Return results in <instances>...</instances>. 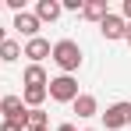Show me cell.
<instances>
[{
  "instance_id": "cell-17",
  "label": "cell",
  "mask_w": 131,
  "mask_h": 131,
  "mask_svg": "<svg viewBox=\"0 0 131 131\" xmlns=\"http://www.w3.org/2000/svg\"><path fill=\"white\" fill-rule=\"evenodd\" d=\"M0 131H25L21 124H14V121H4V124H0Z\"/></svg>"
},
{
  "instance_id": "cell-19",
  "label": "cell",
  "mask_w": 131,
  "mask_h": 131,
  "mask_svg": "<svg viewBox=\"0 0 131 131\" xmlns=\"http://www.w3.org/2000/svg\"><path fill=\"white\" fill-rule=\"evenodd\" d=\"M124 39H128V43H131V21H128V32H124Z\"/></svg>"
},
{
  "instance_id": "cell-6",
  "label": "cell",
  "mask_w": 131,
  "mask_h": 131,
  "mask_svg": "<svg viewBox=\"0 0 131 131\" xmlns=\"http://www.w3.org/2000/svg\"><path fill=\"white\" fill-rule=\"evenodd\" d=\"M99 32H103V39H124V32H128V21L121 18V14H106L103 21H99Z\"/></svg>"
},
{
  "instance_id": "cell-14",
  "label": "cell",
  "mask_w": 131,
  "mask_h": 131,
  "mask_svg": "<svg viewBox=\"0 0 131 131\" xmlns=\"http://www.w3.org/2000/svg\"><path fill=\"white\" fill-rule=\"evenodd\" d=\"M43 99H46V89H25V92H21L25 110H39V106H43Z\"/></svg>"
},
{
  "instance_id": "cell-12",
  "label": "cell",
  "mask_w": 131,
  "mask_h": 131,
  "mask_svg": "<svg viewBox=\"0 0 131 131\" xmlns=\"http://www.w3.org/2000/svg\"><path fill=\"white\" fill-rule=\"evenodd\" d=\"M46 124H50V113H46L43 106H39V110H28V117H25V131H46Z\"/></svg>"
},
{
  "instance_id": "cell-18",
  "label": "cell",
  "mask_w": 131,
  "mask_h": 131,
  "mask_svg": "<svg viewBox=\"0 0 131 131\" xmlns=\"http://www.w3.org/2000/svg\"><path fill=\"white\" fill-rule=\"evenodd\" d=\"M57 131H78L74 124H57Z\"/></svg>"
},
{
  "instance_id": "cell-4",
  "label": "cell",
  "mask_w": 131,
  "mask_h": 131,
  "mask_svg": "<svg viewBox=\"0 0 131 131\" xmlns=\"http://www.w3.org/2000/svg\"><path fill=\"white\" fill-rule=\"evenodd\" d=\"M0 113H4V121H14V124H21V128H25L28 110H25L21 96H4V99H0Z\"/></svg>"
},
{
  "instance_id": "cell-5",
  "label": "cell",
  "mask_w": 131,
  "mask_h": 131,
  "mask_svg": "<svg viewBox=\"0 0 131 131\" xmlns=\"http://www.w3.org/2000/svg\"><path fill=\"white\" fill-rule=\"evenodd\" d=\"M11 28H14L18 36H25V39H36L43 25H39V18H36L32 11H21V14H14V25H11Z\"/></svg>"
},
{
  "instance_id": "cell-15",
  "label": "cell",
  "mask_w": 131,
  "mask_h": 131,
  "mask_svg": "<svg viewBox=\"0 0 131 131\" xmlns=\"http://www.w3.org/2000/svg\"><path fill=\"white\" fill-rule=\"evenodd\" d=\"M82 7H85V0H60V11H78L82 14Z\"/></svg>"
},
{
  "instance_id": "cell-20",
  "label": "cell",
  "mask_w": 131,
  "mask_h": 131,
  "mask_svg": "<svg viewBox=\"0 0 131 131\" xmlns=\"http://www.w3.org/2000/svg\"><path fill=\"white\" fill-rule=\"evenodd\" d=\"M4 39H7V32H4V28H0V43H4Z\"/></svg>"
},
{
  "instance_id": "cell-16",
  "label": "cell",
  "mask_w": 131,
  "mask_h": 131,
  "mask_svg": "<svg viewBox=\"0 0 131 131\" xmlns=\"http://www.w3.org/2000/svg\"><path fill=\"white\" fill-rule=\"evenodd\" d=\"M121 18H124V21H131V0H124V4H121Z\"/></svg>"
},
{
  "instance_id": "cell-10",
  "label": "cell",
  "mask_w": 131,
  "mask_h": 131,
  "mask_svg": "<svg viewBox=\"0 0 131 131\" xmlns=\"http://www.w3.org/2000/svg\"><path fill=\"white\" fill-rule=\"evenodd\" d=\"M21 82H25V89H46V71H43V64H28L25 67V74H21Z\"/></svg>"
},
{
  "instance_id": "cell-8",
  "label": "cell",
  "mask_w": 131,
  "mask_h": 131,
  "mask_svg": "<svg viewBox=\"0 0 131 131\" xmlns=\"http://www.w3.org/2000/svg\"><path fill=\"white\" fill-rule=\"evenodd\" d=\"M32 14H36V18H39V25H43V21H57L64 11H60V0H39Z\"/></svg>"
},
{
  "instance_id": "cell-22",
  "label": "cell",
  "mask_w": 131,
  "mask_h": 131,
  "mask_svg": "<svg viewBox=\"0 0 131 131\" xmlns=\"http://www.w3.org/2000/svg\"><path fill=\"white\" fill-rule=\"evenodd\" d=\"M85 131H96V128H85Z\"/></svg>"
},
{
  "instance_id": "cell-21",
  "label": "cell",
  "mask_w": 131,
  "mask_h": 131,
  "mask_svg": "<svg viewBox=\"0 0 131 131\" xmlns=\"http://www.w3.org/2000/svg\"><path fill=\"white\" fill-rule=\"evenodd\" d=\"M0 11H4V0H0Z\"/></svg>"
},
{
  "instance_id": "cell-23",
  "label": "cell",
  "mask_w": 131,
  "mask_h": 131,
  "mask_svg": "<svg viewBox=\"0 0 131 131\" xmlns=\"http://www.w3.org/2000/svg\"><path fill=\"white\" fill-rule=\"evenodd\" d=\"M46 131H50V128H46Z\"/></svg>"
},
{
  "instance_id": "cell-13",
  "label": "cell",
  "mask_w": 131,
  "mask_h": 131,
  "mask_svg": "<svg viewBox=\"0 0 131 131\" xmlns=\"http://www.w3.org/2000/svg\"><path fill=\"white\" fill-rule=\"evenodd\" d=\"M4 60H21V43L18 39H4L0 43V64Z\"/></svg>"
},
{
  "instance_id": "cell-2",
  "label": "cell",
  "mask_w": 131,
  "mask_h": 131,
  "mask_svg": "<svg viewBox=\"0 0 131 131\" xmlns=\"http://www.w3.org/2000/svg\"><path fill=\"white\" fill-rule=\"evenodd\" d=\"M46 96H50L53 103H74V99H78V82H74L71 74H57V78L46 82Z\"/></svg>"
},
{
  "instance_id": "cell-11",
  "label": "cell",
  "mask_w": 131,
  "mask_h": 131,
  "mask_svg": "<svg viewBox=\"0 0 131 131\" xmlns=\"http://www.w3.org/2000/svg\"><path fill=\"white\" fill-rule=\"evenodd\" d=\"M110 14V7H106V0H89L85 7H82V18H89V21H103V18H106Z\"/></svg>"
},
{
  "instance_id": "cell-3",
  "label": "cell",
  "mask_w": 131,
  "mask_h": 131,
  "mask_svg": "<svg viewBox=\"0 0 131 131\" xmlns=\"http://www.w3.org/2000/svg\"><path fill=\"white\" fill-rule=\"evenodd\" d=\"M103 124H106V131H121V128H128L131 124V103H110L106 113H103Z\"/></svg>"
},
{
  "instance_id": "cell-9",
  "label": "cell",
  "mask_w": 131,
  "mask_h": 131,
  "mask_svg": "<svg viewBox=\"0 0 131 131\" xmlns=\"http://www.w3.org/2000/svg\"><path fill=\"white\" fill-rule=\"evenodd\" d=\"M71 106H74V113H78V117H85V121L99 113V103H96V96H89V92H78V99H74Z\"/></svg>"
},
{
  "instance_id": "cell-7",
  "label": "cell",
  "mask_w": 131,
  "mask_h": 131,
  "mask_svg": "<svg viewBox=\"0 0 131 131\" xmlns=\"http://www.w3.org/2000/svg\"><path fill=\"white\" fill-rule=\"evenodd\" d=\"M50 50H53V46L46 43L43 36H36V39H28V43H25V50H21V57H28L32 64H43L46 57H50Z\"/></svg>"
},
{
  "instance_id": "cell-1",
  "label": "cell",
  "mask_w": 131,
  "mask_h": 131,
  "mask_svg": "<svg viewBox=\"0 0 131 131\" xmlns=\"http://www.w3.org/2000/svg\"><path fill=\"white\" fill-rule=\"evenodd\" d=\"M50 57H53V64L60 67L64 74H74L82 67V46L74 43V39H60V43H53Z\"/></svg>"
}]
</instances>
